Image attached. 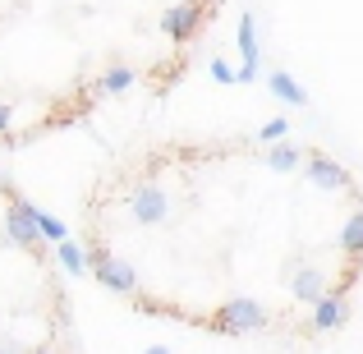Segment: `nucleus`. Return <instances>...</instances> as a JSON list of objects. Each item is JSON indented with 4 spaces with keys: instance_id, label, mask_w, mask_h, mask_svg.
Masks as SVG:
<instances>
[{
    "instance_id": "nucleus-5",
    "label": "nucleus",
    "mask_w": 363,
    "mask_h": 354,
    "mask_svg": "<svg viewBox=\"0 0 363 354\" xmlns=\"http://www.w3.org/2000/svg\"><path fill=\"white\" fill-rule=\"evenodd\" d=\"M5 244H18V248H37L42 244V235H37L33 226V203L28 198H14L5 212Z\"/></svg>"
},
{
    "instance_id": "nucleus-13",
    "label": "nucleus",
    "mask_w": 363,
    "mask_h": 354,
    "mask_svg": "<svg viewBox=\"0 0 363 354\" xmlns=\"http://www.w3.org/2000/svg\"><path fill=\"white\" fill-rule=\"evenodd\" d=\"M340 248H345L350 258H363V203H359V212L345 221V231H340Z\"/></svg>"
},
{
    "instance_id": "nucleus-2",
    "label": "nucleus",
    "mask_w": 363,
    "mask_h": 354,
    "mask_svg": "<svg viewBox=\"0 0 363 354\" xmlns=\"http://www.w3.org/2000/svg\"><path fill=\"white\" fill-rule=\"evenodd\" d=\"M88 272L97 276L106 290H116V294H133L138 290V272H133L124 258L116 253H106V248H97V253H88Z\"/></svg>"
},
{
    "instance_id": "nucleus-4",
    "label": "nucleus",
    "mask_w": 363,
    "mask_h": 354,
    "mask_svg": "<svg viewBox=\"0 0 363 354\" xmlns=\"http://www.w3.org/2000/svg\"><path fill=\"white\" fill-rule=\"evenodd\" d=\"M203 18H207L203 0H179V5H170L166 14H161V33H166L170 42H189V37L203 28Z\"/></svg>"
},
{
    "instance_id": "nucleus-15",
    "label": "nucleus",
    "mask_w": 363,
    "mask_h": 354,
    "mask_svg": "<svg viewBox=\"0 0 363 354\" xmlns=\"http://www.w3.org/2000/svg\"><path fill=\"white\" fill-rule=\"evenodd\" d=\"M55 258H60V267H65L69 276H83V272H88V253H83V248L74 244V239L55 244Z\"/></svg>"
},
{
    "instance_id": "nucleus-18",
    "label": "nucleus",
    "mask_w": 363,
    "mask_h": 354,
    "mask_svg": "<svg viewBox=\"0 0 363 354\" xmlns=\"http://www.w3.org/2000/svg\"><path fill=\"white\" fill-rule=\"evenodd\" d=\"M9 124H14V111H9L5 101H0V133H9Z\"/></svg>"
},
{
    "instance_id": "nucleus-9",
    "label": "nucleus",
    "mask_w": 363,
    "mask_h": 354,
    "mask_svg": "<svg viewBox=\"0 0 363 354\" xmlns=\"http://www.w3.org/2000/svg\"><path fill=\"white\" fill-rule=\"evenodd\" d=\"M290 294H294L299 304H318L322 294H327V276H322V267H294Z\"/></svg>"
},
{
    "instance_id": "nucleus-16",
    "label": "nucleus",
    "mask_w": 363,
    "mask_h": 354,
    "mask_svg": "<svg viewBox=\"0 0 363 354\" xmlns=\"http://www.w3.org/2000/svg\"><path fill=\"white\" fill-rule=\"evenodd\" d=\"M257 133H262V143H285V133H290V120H285V116H276V120H267Z\"/></svg>"
},
{
    "instance_id": "nucleus-14",
    "label": "nucleus",
    "mask_w": 363,
    "mask_h": 354,
    "mask_svg": "<svg viewBox=\"0 0 363 354\" xmlns=\"http://www.w3.org/2000/svg\"><path fill=\"white\" fill-rule=\"evenodd\" d=\"M267 166H272V170H299L303 152L290 148V143H276V148H267Z\"/></svg>"
},
{
    "instance_id": "nucleus-12",
    "label": "nucleus",
    "mask_w": 363,
    "mask_h": 354,
    "mask_svg": "<svg viewBox=\"0 0 363 354\" xmlns=\"http://www.w3.org/2000/svg\"><path fill=\"white\" fill-rule=\"evenodd\" d=\"M33 226H37V235H42V239H51V244H65V239H69V231H65V221H60V216L42 212V207H33Z\"/></svg>"
},
{
    "instance_id": "nucleus-7",
    "label": "nucleus",
    "mask_w": 363,
    "mask_h": 354,
    "mask_svg": "<svg viewBox=\"0 0 363 354\" xmlns=\"http://www.w3.org/2000/svg\"><path fill=\"white\" fill-rule=\"evenodd\" d=\"M350 322V299L345 290H327L318 304H313V331H336Z\"/></svg>"
},
{
    "instance_id": "nucleus-3",
    "label": "nucleus",
    "mask_w": 363,
    "mask_h": 354,
    "mask_svg": "<svg viewBox=\"0 0 363 354\" xmlns=\"http://www.w3.org/2000/svg\"><path fill=\"white\" fill-rule=\"evenodd\" d=\"M129 212H133V221H138V226H161V221H166V212H170L166 189L152 184V179L133 184V194H129Z\"/></svg>"
},
{
    "instance_id": "nucleus-20",
    "label": "nucleus",
    "mask_w": 363,
    "mask_h": 354,
    "mask_svg": "<svg viewBox=\"0 0 363 354\" xmlns=\"http://www.w3.org/2000/svg\"><path fill=\"white\" fill-rule=\"evenodd\" d=\"M28 354H55L51 345H37V350H28Z\"/></svg>"
},
{
    "instance_id": "nucleus-6",
    "label": "nucleus",
    "mask_w": 363,
    "mask_h": 354,
    "mask_svg": "<svg viewBox=\"0 0 363 354\" xmlns=\"http://www.w3.org/2000/svg\"><path fill=\"white\" fill-rule=\"evenodd\" d=\"M235 42H240V55H244V65L235 70V83H253L257 74H262V55H257V23H253V14H240Z\"/></svg>"
},
{
    "instance_id": "nucleus-17",
    "label": "nucleus",
    "mask_w": 363,
    "mask_h": 354,
    "mask_svg": "<svg viewBox=\"0 0 363 354\" xmlns=\"http://www.w3.org/2000/svg\"><path fill=\"white\" fill-rule=\"evenodd\" d=\"M212 79H216V83H235V70H230L225 60H212Z\"/></svg>"
},
{
    "instance_id": "nucleus-8",
    "label": "nucleus",
    "mask_w": 363,
    "mask_h": 354,
    "mask_svg": "<svg viewBox=\"0 0 363 354\" xmlns=\"http://www.w3.org/2000/svg\"><path fill=\"white\" fill-rule=\"evenodd\" d=\"M303 170H308V179L318 189H331V194H340V189H350V170L340 166V161L322 157V152H313L308 161H303Z\"/></svg>"
},
{
    "instance_id": "nucleus-11",
    "label": "nucleus",
    "mask_w": 363,
    "mask_h": 354,
    "mask_svg": "<svg viewBox=\"0 0 363 354\" xmlns=\"http://www.w3.org/2000/svg\"><path fill=\"white\" fill-rule=\"evenodd\" d=\"M133 83H138V70H129V65H111V70L101 74L92 88H97V92H111V97H116V92H129Z\"/></svg>"
},
{
    "instance_id": "nucleus-10",
    "label": "nucleus",
    "mask_w": 363,
    "mask_h": 354,
    "mask_svg": "<svg viewBox=\"0 0 363 354\" xmlns=\"http://www.w3.org/2000/svg\"><path fill=\"white\" fill-rule=\"evenodd\" d=\"M267 88H272L281 101H290V106H303V101H308V92L299 88V79H294V74H285V70L267 74Z\"/></svg>"
},
{
    "instance_id": "nucleus-19",
    "label": "nucleus",
    "mask_w": 363,
    "mask_h": 354,
    "mask_svg": "<svg viewBox=\"0 0 363 354\" xmlns=\"http://www.w3.org/2000/svg\"><path fill=\"white\" fill-rule=\"evenodd\" d=\"M143 354H175V350H170V345H147Z\"/></svg>"
},
{
    "instance_id": "nucleus-1",
    "label": "nucleus",
    "mask_w": 363,
    "mask_h": 354,
    "mask_svg": "<svg viewBox=\"0 0 363 354\" xmlns=\"http://www.w3.org/2000/svg\"><path fill=\"white\" fill-rule=\"evenodd\" d=\"M212 327L221 331V336H248V331L267 327V309L257 299H248V294H235V299H225L221 309L212 313Z\"/></svg>"
}]
</instances>
